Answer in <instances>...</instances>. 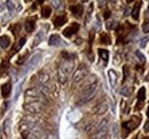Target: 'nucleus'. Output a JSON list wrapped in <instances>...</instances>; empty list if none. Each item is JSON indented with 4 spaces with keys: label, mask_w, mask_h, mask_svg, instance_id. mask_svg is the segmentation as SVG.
<instances>
[{
    "label": "nucleus",
    "mask_w": 149,
    "mask_h": 139,
    "mask_svg": "<svg viewBox=\"0 0 149 139\" xmlns=\"http://www.w3.org/2000/svg\"><path fill=\"white\" fill-rule=\"evenodd\" d=\"M74 67V62L72 59L65 58L62 61L60 69H58V80L61 83H65L68 80V75L70 73H72Z\"/></svg>",
    "instance_id": "1"
},
{
    "label": "nucleus",
    "mask_w": 149,
    "mask_h": 139,
    "mask_svg": "<svg viewBox=\"0 0 149 139\" xmlns=\"http://www.w3.org/2000/svg\"><path fill=\"white\" fill-rule=\"evenodd\" d=\"M45 100V96L38 90V89H28L25 91V102L26 103H33V102H40L42 103Z\"/></svg>",
    "instance_id": "2"
},
{
    "label": "nucleus",
    "mask_w": 149,
    "mask_h": 139,
    "mask_svg": "<svg viewBox=\"0 0 149 139\" xmlns=\"http://www.w3.org/2000/svg\"><path fill=\"white\" fill-rule=\"evenodd\" d=\"M23 108L30 113V114H39L44 111V105L40 102H33V103H25Z\"/></svg>",
    "instance_id": "3"
},
{
    "label": "nucleus",
    "mask_w": 149,
    "mask_h": 139,
    "mask_svg": "<svg viewBox=\"0 0 149 139\" xmlns=\"http://www.w3.org/2000/svg\"><path fill=\"white\" fill-rule=\"evenodd\" d=\"M87 74H88L87 69L84 65H80L78 69L74 71V75H72V81H74V83H78V82L83 81L87 76Z\"/></svg>",
    "instance_id": "4"
},
{
    "label": "nucleus",
    "mask_w": 149,
    "mask_h": 139,
    "mask_svg": "<svg viewBox=\"0 0 149 139\" xmlns=\"http://www.w3.org/2000/svg\"><path fill=\"white\" fill-rule=\"evenodd\" d=\"M40 59H41V55L40 54H36L35 56H32V58H30L29 62H28V64L25 65L24 72H29V71H31L32 69H35L38 64H39Z\"/></svg>",
    "instance_id": "5"
},
{
    "label": "nucleus",
    "mask_w": 149,
    "mask_h": 139,
    "mask_svg": "<svg viewBox=\"0 0 149 139\" xmlns=\"http://www.w3.org/2000/svg\"><path fill=\"white\" fill-rule=\"evenodd\" d=\"M108 131H109V129H108V120L107 119H103L102 121L95 127V129L92 131L93 132L92 135H96V133H108Z\"/></svg>",
    "instance_id": "6"
},
{
    "label": "nucleus",
    "mask_w": 149,
    "mask_h": 139,
    "mask_svg": "<svg viewBox=\"0 0 149 139\" xmlns=\"http://www.w3.org/2000/svg\"><path fill=\"white\" fill-rule=\"evenodd\" d=\"M78 30H79V25H78L77 23H72L69 28L64 29L63 34H64V36H67V38H70V36H72L76 32H78Z\"/></svg>",
    "instance_id": "7"
},
{
    "label": "nucleus",
    "mask_w": 149,
    "mask_h": 139,
    "mask_svg": "<svg viewBox=\"0 0 149 139\" xmlns=\"http://www.w3.org/2000/svg\"><path fill=\"white\" fill-rule=\"evenodd\" d=\"M49 74L48 73H46V72H41V73H39V75H38V85L39 86H47V83L49 82Z\"/></svg>",
    "instance_id": "8"
},
{
    "label": "nucleus",
    "mask_w": 149,
    "mask_h": 139,
    "mask_svg": "<svg viewBox=\"0 0 149 139\" xmlns=\"http://www.w3.org/2000/svg\"><path fill=\"white\" fill-rule=\"evenodd\" d=\"M70 10H71V13L74 14L76 17H80V16L83 15L84 8H83V5L77 3V5H74V6L70 7Z\"/></svg>",
    "instance_id": "9"
},
{
    "label": "nucleus",
    "mask_w": 149,
    "mask_h": 139,
    "mask_svg": "<svg viewBox=\"0 0 149 139\" xmlns=\"http://www.w3.org/2000/svg\"><path fill=\"white\" fill-rule=\"evenodd\" d=\"M138 125H139V123L135 121V118H132L130 121L124 122V123H123V127H124V129H126L127 131H131V130L135 129Z\"/></svg>",
    "instance_id": "10"
},
{
    "label": "nucleus",
    "mask_w": 149,
    "mask_h": 139,
    "mask_svg": "<svg viewBox=\"0 0 149 139\" xmlns=\"http://www.w3.org/2000/svg\"><path fill=\"white\" fill-rule=\"evenodd\" d=\"M10 91H12V85H10L9 82L3 83V85L1 86V95H2L3 98L8 97V96L10 95Z\"/></svg>",
    "instance_id": "11"
},
{
    "label": "nucleus",
    "mask_w": 149,
    "mask_h": 139,
    "mask_svg": "<svg viewBox=\"0 0 149 139\" xmlns=\"http://www.w3.org/2000/svg\"><path fill=\"white\" fill-rule=\"evenodd\" d=\"M108 103L107 102H103V103H101L100 105H97V107H96V109H95V113L97 114V115H102V114H106V112L108 111Z\"/></svg>",
    "instance_id": "12"
},
{
    "label": "nucleus",
    "mask_w": 149,
    "mask_h": 139,
    "mask_svg": "<svg viewBox=\"0 0 149 139\" xmlns=\"http://www.w3.org/2000/svg\"><path fill=\"white\" fill-rule=\"evenodd\" d=\"M108 79H109V83L111 87H115L117 83V73L113 70H109L108 71Z\"/></svg>",
    "instance_id": "13"
},
{
    "label": "nucleus",
    "mask_w": 149,
    "mask_h": 139,
    "mask_svg": "<svg viewBox=\"0 0 149 139\" xmlns=\"http://www.w3.org/2000/svg\"><path fill=\"white\" fill-rule=\"evenodd\" d=\"M48 43H49V46H60L61 43H62V40H61V38H60V35L57 34H52L49 36V40H48Z\"/></svg>",
    "instance_id": "14"
},
{
    "label": "nucleus",
    "mask_w": 149,
    "mask_h": 139,
    "mask_svg": "<svg viewBox=\"0 0 149 139\" xmlns=\"http://www.w3.org/2000/svg\"><path fill=\"white\" fill-rule=\"evenodd\" d=\"M44 38H45V32L44 31H39L37 34H36V36H35L32 47H37L39 43H41V41L44 40Z\"/></svg>",
    "instance_id": "15"
},
{
    "label": "nucleus",
    "mask_w": 149,
    "mask_h": 139,
    "mask_svg": "<svg viewBox=\"0 0 149 139\" xmlns=\"http://www.w3.org/2000/svg\"><path fill=\"white\" fill-rule=\"evenodd\" d=\"M9 45H10V39H9V36H7V35H1V36H0V47L3 48V49H6V48L9 47Z\"/></svg>",
    "instance_id": "16"
},
{
    "label": "nucleus",
    "mask_w": 149,
    "mask_h": 139,
    "mask_svg": "<svg viewBox=\"0 0 149 139\" xmlns=\"http://www.w3.org/2000/svg\"><path fill=\"white\" fill-rule=\"evenodd\" d=\"M21 139H39L35 135V133H32L31 131H29V130H23L22 132H21Z\"/></svg>",
    "instance_id": "17"
},
{
    "label": "nucleus",
    "mask_w": 149,
    "mask_h": 139,
    "mask_svg": "<svg viewBox=\"0 0 149 139\" xmlns=\"http://www.w3.org/2000/svg\"><path fill=\"white\" fill-rule=\"evenodd\" d=\"M140 8H141V5H140V2H136V3H135V6L133 7V10H132V13H131V15H132L133 19H135V21H138V19H139V13H140Z\"/></svg>",
    "instance_id": "18"
},
{
    "label": "nucleus",
    "mask_w": 149,
    "mask_h": 139,
    "mask_svg": "<svg viewBox=\"0 0 149 139\" xmlns=\"http://www.w3.org/2000/svg\"><path fill=\"white\" fill-rule=\"evenodd\" d=\"M24 29H25L26 32L31 33V32L35 30V21H31V19L25 21V23H24Z\"/></svg>",
    "instance_id": "19"
},
{
    "label": "nucleus",
    "mask_w": 149,
    "mask_h": 139,
    "mask_svg": "<svg viewBox=\"0 0 149 139\" xmlns=\"http://www.w3.org/2000/svg\"><path fill=\"white\" fill-rule=\"evenodd\" d=\"M99 56H100V58L106 64L108 63V61H109V52L108 50H106V49H99Z\"/></svg>",
    "instance_id": "20"
},
{
    "label": "nucleus",
    "mask_w": 149,
    "mask_h": 139,
    "mask_svg": "<svg viewBox=\"0 0 149 139\" xmlns=\"http://www.w3.org/2000/svg\"><path fill=\"white\" fill-rule=\"evenodd\" d=\"M55 26H62L64 23H67V16L65 15H60L54 19Z\"/></svg>",
    "instance_id": "21"
},
{
    "label": "nucleus",
    "mask_w": 149,
    "mask_h": 139,
    "mask_svg": "<svg viewBox=\"0 0 149 139\" xmlns=\"http://www.w3.org/2000/svg\"><path fill=\"white\" fill-rule=\"evenodd\" d=\"M146 99V88L141 87L138 91V100L139 103H142Z\"/></svg>",
    "instance_id": "22"
},
{
    "label": "nucleus",
    "mask_w": 149,
    "mask_h": 139,
    "mask_svg": "<svg viewBox=\"0 0 149 139\" xmlns=\"http://www.w3.org/2000/svg\"><path fill=\"white\" fill-rule=\"evenodd\" d=\"M25 41H26V39H25V38H21L19 41L16 42L15 47H13V52H19V50H21V48L24 46Z\"/></svg>",
    "instance_id": "23"
},
{
    "label": "nucleus",
    "mask_w": 149,
    "mask_h": 139,
    "mask_svg": "<svg viewBox=\"0 0 149 139\" xmlns=\"http://www.w3.org/2000/svg\"><path fill=\"white\" fill-rule=\"evenodd\" d=\"M51 13H52L51 7L45 6V7L41 8V17L42 18H48L49 16H51Z\"/></svg>",
    "instance_id": "24"
},
{
    "label": "nucleus",
    "mask_w": 149,
    "mask_h": 139,
    "mask_svg": "<svg viewBox=\"0 0 149 139\" xmlns=\"http://www.w3.org/2000/svg\"><path fill=\"white\" fill-rule=\"evenodd\" d=\"M3 131L7 136L10 135V119H6L3 122Z\"/></svg>",
    "instance_id": "25"
},
{
    "label": "nucleus",
    "mask_w": 149,
    "mask_h": 139,
    "mask_svg": "<svg viewBox=\"0 0 149 139\" xmlns=\"http://www.w3.org/2000/svg\"><path fill=\"white\" fill-rule=\"evenodd\" d=\"M120 94H122L123 96H125V97H130L131 95H132V89H131L130 87H127V86H125V87L122 88Z\"/></svg>",
    "instance_id": "26"
},
{
    "label": "nucleus",
    "mask_w": 149,
    "mask_h": 139,
    "mask_svg": "<svg viewBox=\"0 0 149 139\" xmlns=\"http://www.w3.org/2000/svg\"><path fill=\"white\" fill-rule=\"evenodd\" d=\"M109 132L108 133H96V135H92L91 139H109Z\"/></svg>",
    "instance_id": "27"
},
{
    "label": "nucleus",
    "mask_w": 149,
    "mask_h": 139,
    "mask_svg": "<svg viewBox=\"0 0 149 139\" xmlns=\"http://www.w3.org/2000/svg\"><path fill=\"white\" fill-rule=\"evenodd\" d=\"M100 40H101V43H103V45H109L110 43V38H109V35L106 34V33L101 34Z\"/></svg>",
    "instance_id": "28"
},
{
    "label": "nucleus",
    "mask_w": 149,
    "mask_h": 139,
    "mask_svg": "<svg viewBox=\"0 0 149 139\" xmlns=\"http://www.w3.org/2000/svg\"><path fill=\"white\" fill-rule=\"evenodd\" d=\"M148 41H149V38H148V36H146V38H142V39L140 40V42H139V46H140L141 48H145V47L147 46Z\"/></svg>",
    "instance_id": "29"
},
{
    "label": "nucleus",
    "mask_w": 149,
    "mask_h": 139,
    "mask_svg": "<svg viewBox=\"0 0 149 139\" xmlns=\"http://www.w3.org/2000/svg\"><path fill=\"white\" fill-rule=\"evenodd\" d=\"M6 7L8 8L9 12H14V9H15V3H14L13 1H7V2H6Z\"/></svg>",
    "instance_id": "30"
},
{
    "label": "nucleus",
    "mask_w": 149,
    "mask_h": 139,
    "mask_svg": "<svg viewBox=\"0 0 149 139\" xmlns=\"http://www.w3.org/2000/svg\"><path fill=\"white\" fill-rule=\"evenodd\" d=\"M135 55L138 56V58H139V62H140V63H145V62H146V57L143 56V54H142L141 52H139V50H138V52H135Z\"/></svg>",
    "instance_id": "31"
},
{
    "label": "nucleus",
    "mask_w": 149,
    "mask_h": 139,
    "mask_svg": "<svg viewBox=\"0 0 149 139\" xmlns=\"http://www.w3.org/2000/svg\"><path fill=\"white\" fill-rule=\"evenodd\" d=\"M22 85H23V81H21L19 85L16 86V90H15V100L19 98V92H21V87H22Z\"/></svg>",
    "instance_id": "32"
},
{
    "label": "nucleus",
    "mask_w": 149,
    "mask_h": 139,
    "mask_svg": "<svg viewBox=\"0 0 149 139\" xmlns=\"http://www.w3.org/2000/svg\"><path fill=\"white\" fill-rule=\"evenodd\" d=\"M116 26H117V22H116V21H110V22H108V23H107V28H108L109 30L115 29Z\"/></svg>",
    "instance_id": "33"
},
{
    "label": "nucleus",
    "mask_w": 149,
    "mask_h": 139,
    "mask_svg": "<svg viewBox=\"0 0 149 139\" xmlns=\"http://www.w3.org/2000/svg\"><path fill=\"white\" fill-rule=\"evenodd\" d=\"M142 31H143L145 33H149V19L143 23V25H142Z\"/></svg>",
    "instance_id": "34"
},
{
    "label": "nucleus",
    "mask_w": 149,
    "mask_h": 139,
    "mask_svg": "<svg viewBox=\"0 0 149 139\" xmlns=\"http://www.w3.org/2000/svg\"><path fill=\"white\" fill-rule=\"evenodd\" d=\"M8 66H9L8 61H3V62H2V65H1V69H2V71H7V70H8Z\"/></svg>",
    "instance_id": "35"
},
{
    "label": "nucleus",
    "mask_w": 149,
    "mask_h": 139,
    "mask_svg": "<svg viewBox=\"0 0 149 139\" xmlns=\"http://www.w3.org/2000/svg\"><path fill=\"white\" fill-rule=\"evenodd\" d=\"M52 3H53V6H54L55 8H60V7L62 6V1H53Z\"/></svg>",
    "instance_id": "36"
},
{
    "label": "nucleus",
    "mask_w": 149,
    "mask_h": 139,
    "mask_svg": "<svg viewBox=\"0 0 149 139\" xmlns=\"http://www.w3.org/2000/svg\"><path fill=\"white\" fill-rule=\"evenodd\" d=\"M8 105H9L8 102H5V103L2 104V107H1V113H3V111H6V109L8 108Z\"/></svg>",
    "instance_id": "37"
},
{
    "label": "nucleus",
    "mask_w": 149,
    "mask_h": 139,
    "mask_svg": "<svg viewBox=\"0 0 149 139\" xmlns=\"http://www.w3.org/2000/svg\"><path fill=\"white\" fill-rule=\"evenodd\" d=\"M129 75V67L124 66V79H126V76Z\"/></svg>",
    "instance_id": "38"
},
{
    "label": "nucleus",
    "mask_w": 149,
    "mask_h": 139,
    "mask_svg": "<svg viewBox=\"0 0 149 139\" xmlns=\"http://www.w3.org/2000/svg\"><path fill=\"white\" fill-rule=\"evenodd\" d=\"M143 130H145V132H149V120L146 122V124L143 127Z\"/></svg>",
    "instance_id": "39"
},
{
    "label": "nucleus",
    "mask_w": 149,
    "mask_h": 139,
    "mask_svg": "<svg viewBox=\"0 0 149 139\" xmlns=\"http://www.w3.org/2000/svg\"><path fill=\"white\" fill-rule=\"evenodd\" d=\"M19 25H15V26L13 28V33L17 34V33H19Z\"/></svg>",
    "instance_id": "40"
},
{
    "label": "nucleus",
    "mask_w": 149,
    "mask_h": 139,
    "mask_svg": "<svg viewBox=\"0 0 149 139\" xmlns=\"http://www.w3.org/2000/svg\"><path fill=\"white\" fill-rule=\"evenodd\" d=\"M3 8H5V7H3V5H0V13H2V12H3Z\"/></svg>",
    "instance_id": "41"
},
{
    "label": "nucleus",
    "mask_w": 149,
    "mask_h": 139,
    "mask_svg": "<svg viewBox=\"0 0 149 139\" xmlns=\"http://www.w3.org/2000/svg\"><path fill=\"white\" fill-rule=\"evenodd\" d=\"M109 15H110V13H109V12H107V13H104V17H108Z\"/></svg>",
    "instance_id": "42"
},
{
    "label": "nucleus",
    "mask_w": 149,
    "mask_h": 139,
    "mask_svg": "<svg viewBox=\"0 0 149 139\" xmlns=\"http://www.w3.org/2000/svg\"><path fill=\"white\" fill-rule=\"evenodd\" d=\"M148 116H149V109H148Z\"/></svg>",
    "instance_id": "43"
},
{
    "label": "nucleus",
    "mask_w": 149,
    "mask_h": 139,
    "mask_svg": "<svg viewBox=\"0 0 149 139\" xmlns=\"http://www.w3.org/2000/svg\"><path fill=\"white\" fill-rule=\"evenodd\" d=\"M145 139H149V138H145Z\"/></svg>",
    "instance_id": "44"
}]
</instances>
